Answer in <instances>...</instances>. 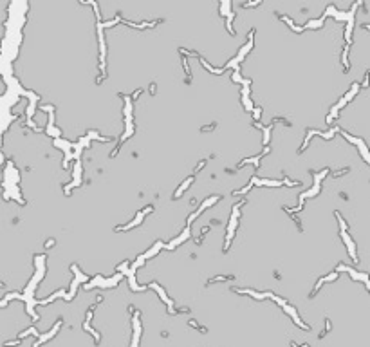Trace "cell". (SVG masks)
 Listing matches in <instances>:
<instances>
[{
    "label": "cell",
    "instance_id": "obj_29",
    "mask_svg": "<svg viewBox=\"0 0 370 347\" xmlns=\"http://www.w3.org/2000/svg\"><path fill=\"white\" fill-rule=\"evenodd\" d=\"M183 60V67H184V72L188 74V78H190V67H188V62H186V58H181Z\"/></svg>",
    "mask_w": 370,
    "mask_h": 347
},
{
    "label": "cell",
    "instance_id": "obj_17",
    "mask_svg": "<svg viewBox=\"0 0 370 347\" xmlns=\"http://www.w3.org/2000/svg\"><path fill=\"white\" fill-rule=\"evenodd\" d=\"M233 279H235L233 275H217V277L209 279V280H208V284H213V282H222V280H233Z\"/></svg>",
    "mask_w": 370,
    "mask_h": 347
},
{
    "label": "cell",
    "instance_id": "obj_26",
    "mask_svg": "<svg viewBox=\"0 0 370 347\" xmlns=\"http://www.w3.org/2000/svg\"><path fill=\"white\" fill-rule=\"evenodd\" d=\"M260 114H262V109H258V107H256V109H255V110H253V118H255V119H256V121H258V119H260V118H262V116H260Z\"/></svg>",
    "mask_w": 370,
    "mask_h": 347
},
{
    "label": "cell",
    "instance_id": "obj_21",
    "mask_svg": "<svg viewBox=\"0 0 370 347\" xmlns=\"http://www.w3.org/2000/svg\"><path fill=\"white\" fill-rule=\"evenodd\" d=\"M271 130H273V127H265V129H264V145H267V143H269Z\"/></svg>",
    "mask_w": 370,
    "mask_h": 347
},
{
    "label": "cell",
    "instance_id": "obj_22",
    "mask_svg": "<svg viewBox=\"0 0 370 347\" xmlns=\"http://www.w3.org/2000/svg\"><path fill=\"white\" fill-rule=\"evenodd\" d=\"M27 335H38V331L34 329V327H29V329H25L24 333H20V336H18V340H22L24 336H27Z\"/></svg>",
    "mask_w": 370,
    "mask_h": 347
},
{
    "label": "cell",
    "instance_id": "obj_37",
    "mask_svg": "<svg viewBox=\"0 0 370 347\" xmlns=\"http://www.w3.org/2000/svg\"><path fill=\"white\" fill-rule=\"evenodd\" d=\"M365 29H370V24H367V25H365Z\"/></svg>",
    "mask_w": 370,
    "mask_h": 347
},
{
    "label": "cell",
    "instance_id": "obj_13",
    "mask_svg": "<svg viewBox=\"0 0 370 347\" xmlns=\"http://www.w3.org/2000/svg\"><path fill=\"white\" fill-rule=\"evenodd\" d=\"M191 181H193V175H191V177H188V179H186L184 183H183V184H181V186L177 188V192L174 193V197H175V199H179V197H181V193H183V192H184L186 188H188V186L191 184Z\"/></svg>",
    "mask_w": 370,
    "mask_h": 347
},
{
    "label": "cell",
    "instance_id": "obj_27",
    "mask_svg": "<svg viewBox=\"0 0 370 347\" xmlns=\"http://www.w3.org/2000/svg\"><path fill=\"white\" fill-rule=\"evenodd\" d=\"M94 309H96V306H92V307H89V311H87V324L90 322V318H92V315H94Z\"/></svg>",
    "mask_w": 370,
    "mask_h": 347
},
{
    "label": "cell",
    "instance_id": "obj_19",
    "mask_svg": "<svg viewBox=\"0 0 370 347\" xmlns=\"http://www.w3.org/2000/svg\"><path fill=\"white\" fill-rule=\"evenodd\" d=\"M341 62H343V67H345V71H349V45H345V49H343V56H341Z\"/></svg>",
    "mask_w": 370,
    "mask_h": 347
},
{
    "label": "cell",
    "instance_id": "obj_25",
    "mask_svg": "<svg viewBox=\"0 0 370 347\" xmlns=\"http://www.w3.org/2000/svg\"><path fill=\"white\" fill-rule=\"evenodd\" d=\"M329 329H331V322H329V318L325 320V329H323V333H320V338H323L327 333H329Z\"/></svg>",
    "mask_w": 370,
    "mask_h": 347
},
{
    "label": "cell",
    "instance_id": "obj_18",
    "mask_svg": "<svg viewBox=\"0 0 370 347\" xmlns=\"http://www.w3.org/2000/svg\"><path fill=\"white\" fill-rule=\"evenodd\" d=\"M280 18H282V20H284V22H287V24H289V25H291V29H293V31H296V33H302V31H303V29H305V27H298V25H294V24H293V20H291V18H289V16H285V14H282V16H280Z\"/></svg>",
    "mask_w": 370,
    "mask_h": 347
},
{
    "label": "cell",
    "instance_id": "obj_6",
    "mask_svg": "<svg viewBox=\"0 0 370 347\" xmlns=\"http://www.w3.org/2000/svg\"><path fill=\"white\" fill-rule=\"evenodd\" d=\"M134 338H132V347H137L139 344V333H141V322H139V311H134Z\"/></svg>",
    "mask_w": 370,
    "mask_h": 347
},
{
    "label": "cell",
    "instance_id": "obj_32",
    "mask_svg": "<svg viewBox=\"0 0 370 347\" xmlns=\"http://www.w3.org/2000/svg\"><path fill=\"white\" fill-rule=\"evenodd\" d=\"M54 246V239H49L47 242H45V248H52Z\"/></svg>",
    "mask_w": 370,
    "mask_h": 347
},
{
    "label": "cell",
    "instance_id": "obj_35",
    "mask_svg": "<svg viewBox=\"0 0 370 347\" xmlns=\"http://www.w3.org/2000/svg\"><path fill=\"white\" fill-rule=\"evenodd\" d=\"M347 172H349V170H347V168H345V170H340V172H336V174H332V175H334V177H338V175H343V174H347Z\"/></svg>",
    "mask_w": 370,
    "mask_h": 347
},
{
    "label": "cell",
    "instance_id": "obj_23",
    "mask_svg": "<svg viewBox=\"0 0 370 347\" xmlns=\"http://www.w3.org/2000/svg\"><path fill=\"white\" fill-rule=\"evenodd\" d=\"M188 326H191V327H195V329H197V331H200V333H206V329H204L202 326H199V324H197V322H195L193 318H191V320H188Z\"/></svg>",
    "mask_w": 370,
    "mask_h": 347
},
{
    "label": "cell",
    "instance_id": "obj_28",
    "mask_svg": "<svg viewBox=\"0 0 370 347\" xmlns=\"http://www.w3.org/2000/svg\"><path fill=\"white\" fill-rule=\"evenodd\" d=\"M204 165H206V161H204V159H202V161H200V163H199V165H197V167H195V170H193V175H195V174L199 172V170H202V167H204Z\"/></svg>",
    "mask_w": 370,
    "mask_h": 347
},
{
    "label": "cell",
    "instance_id": "obj_11",
    "mask_svg": "<svg viewBox=\"0 0 370 347\" xmlns=\"http://www.w3.org/2000/svg\"><path fill=\"white\" fill-rule=\"evenodd\" d=\"M188 237H190V226L186 228V230H184V231H183V233H181V235H179V237H177V239H175V240H172V242H168V244H166V248H168V250H174V248H175L177 244H181V242H184V240H186V239H188Z\"/></svg>",
    "mask_w": 370,
    "mask_h": 347
},
{
    "label": "cell",
    "instance_id": "obj_16",
    "mask_svg": "<svg viewBox=\"0 0 370 347\" xmlns=\"http://www.w3.org/2000/svg\"><path fill=\"white\" fill-rule=\"evenodd\" d=\"M199 60H200V63H202V65H204V67H206V69H208L209 72H213V74H222V72L226 71L224 67H222V69H213V67H211V65H209V63H208L206 60H202V58H199Z\"/></svg>",
    "mask_w": 370,
    "mask_h": 347
},
{
    "label": "cell",
    "instance_id": "obj_7",
    "mask_svg": "<svg viewBox=\"0 0 370 347\" xmlns=\"http://www.w3.org/2000/svg\"><path fill=\"white\" fill-rule=\"evenodd\" d=\"M80 183H81V163L78 161V163H76V167H74V181L63 186V188H65V193L69 195V188H72V186H78Z\"/></svg>",
    "mask_w": 370,
    "mask_h": 347
},
{
    "label": "cell",
    "instance_id": "obj_4",
    "mask_svg": "<svg viewBox=\"0 0 370 347\" xmlns=\"http://www.w3.org/2000/svg\"><path fill=\"white\" fill-rule=\"evenodd\" d=\"M338 130H341V129H332L331 132H320V130H309V134H307V138H305V141H303V145H302V148H300V152H303L305 148H307V145H309V141H311V138L312 136H321V138H325V139H331Z\"/></svg>",
    "mask_w": 370,
    "mask_h": 347
},
{
    "label": "cell",
    "instance_id": "obj_3",
    "mask_svg": "<svg viewBox=\"0 0 370 347\" xmlns=\"http://www.w3.org/2000/svg\"><path fill=\"white\" fill-rule=\"evenodd\" d=\"M325 174H329V170L325 168L321 174H314V181H316V184L311 188V190H307V192H303L298 199H300V206H303V199H307V197H314L318 192H320V179H323L325 177Z\"/></svg>",
    "mask_w": 370,
    "mask_h": 347
},
{
    "label": "cell",
    "instance_id": "obj_5",
    "mask_svg": "<svg viewBox=\"0 0 370 347\" xmlns=\"http://www.w3.org/2000/svg\"><path fill=\"white\" fill-rule=\"evenodd\" d=\"M361 5V2H356L349 13V24H347V29H345V40H347V45L350 43V34H352V25H354V11Z\"/></svg>",
    "mask_w": 370,
    "mask_h": 347
},
{
    "label": "cell",
    "instance_id": "obj_10",
    "mask_svg": "<svg viewBox=\"0 0 370 347\" xmlns=\"http://www.w3.org/2000/svg\"><path fill=\"white\" fill-rule=\"evenodd\" d=\"M143 215H145V213H143V210H141V212H139V213L136 215V219H134L132 222H128V224H125V226H118V228H116V231H125V230H130V228L137 226V224H139V222L143 221Z\"/></svg>",
    "mask_w": 370,
    "mask_h": 347
},
{
    "label": "cell",
    "instance_id": "obj_8",
    "mask_svg": "<svg viewBox=\"0 0 370 347\" xmlns=\"http://www.w3.org/2000/svg\"><path fill=\"white\" fill-rule=\"evenodd\" d=\"M60 327H61V320H58V322L54 324V327H52V329H51V331H49L47 335H42V336L38 338V342H36V344H34L33 347H40L42 344H43V342H47L49 338H52V336H54V335L58 333V329H60Z\"/></svg>",
    "mask_w": 370,
    "mask_h": 347
},
{
    "label": "cell",
    "instance_id": "obj_31",
    "mask_svg": "<svg viewBox=\"0 0 370 347\" xmlns=\"http://www.w3.org/2000/svg\"><path fill=\"white\" fill-rule=\"evenodd\" d=\"M141 92H143V89H137V91H136V92H134V94H132V100H137V98H139V94H141Z\"/></svg>",
    "mask_w": 370,
    "mask_h": 347
},
{
    "label": "cell",
    "instance_id": "obj_20",
    "mask_svg": "<svg viewBox=\"0 0 370 347\" xmlns=\"http://www.w3.org/2000/svg\"><path fill=\"white\" fill-rule=\"evenodd\" d=\"M71 269H72V271L76 273V279H80L81 282H87V275H83V273H81V271L78 269V266H76V264H72V266H71Z\"/></svg>",
    "mask_w": 370,
    "mask_h": 347
},
{
    "label": "cell",
    "instance_id": "obj_12",
    "mask_svg": "<svg viewBox=\"0 0 370 347\" xmlns=\"http://www.w3.org/2000/svg\"><path fill=\"white\" fill-rule=\"evenodd\" d=\"M336 279H338V271H334V273H331V275H327V277L320 279V280L316 282V286H314V291L311 293V298H312V297L316 295V291H318V289L321 288V284H323V282H329V280H336Z\"/></svg>",
    "mask_w": 370,
    "mask_h": 347
},
{
    "label": "cell",
    "instance_id": "obj_14",
    "mask_svg": "<svg viewBox=\"0 0 370 347\" xmlns=\"http://www.w3.org/2000/svg\"><path fill=\"white\" fill-rule=\"evenodd\" d=\"M238 293H247V295H251L253 298H258V300H264V298H267V295L265 293H256V291H253V289H237Z\"/></svg>",
    "mask_w": 370,
    "mask_h": 347
},
{
    "label": "cell",
    "instance_id": "obj_9",
    "mask_svg": "<svg viewBox=\"0 0 370 347\" xmlns=\"http://www.w3.org/2000/svg\"><path fill=\"white\" fill-rule=\"evenodd\" d=\"M341 239L345 240V244H347V248H349V253H350V257L354 259V262H359V260H358V257H356V246H354L352 239L347 235V231H341Z\"/></svg>",
    "mask_w": 370,
    "mask_h": 347
},
{
    "label": "cell",
    "instance_id": "obj_34",
    "mask_svg": "<svg viewBox=\"0 0 370 347\" xmlns=\"http://www.w3.org/2000/svg\"><path fill=\"white\" fill-rule=\"evenodd\" d=\"M155 87H157L155 83H150V94H155Z\"/></svg>",
    "mask_w": 370,
    "mask_h": 347
},
{
    "label": "cell",
    "instance_id": "obj_24",
    "mask_svg": "<svg viewBox=\"0 0 370 347\" xmlns=\"http://www.w3.org/2000/svg\"><path fill=\"white\" fill-rule=\"evenodd\" d=\"M262 4V0H255V2H244L242 4V7L246 9V7H255V5H260Z\"/></svg>",
    "mask_w": 370,
    "mask_h": 347
},
{
    "label": "cell",
    "instance_id": "obj_1",
    "mask_svg": "<svg viewBox=\"0 0 370 347\" xmlns=\"http://www.w3.org/2000/svg\"><path fill=\"white\" fill-rule=\"evenodd\" d=\"M242 204H246V201H238V202L233 206V217H231V221H229V224H227V235H226V246H224V251L229 250V240L233 239V235H235V228H237V222H238V208H240Z\"/></svg>",
    "mask_w": 370,
    "mask_h": 347
},
{
    "label": "cell",
    "instance_id": "obj_36",
    "mask_svg": "<svg viewBox=\"0 0 370 347\" xmlns=\"http://www.w3.org/2000/svg\"><path fill=\"white\" fill-rule=\"evenodd\" d=\"M215 127H217V125L213 123V125H209V127H202V130H211V129H215Z\"/></svg>",
    "mask_w": 370,
    "mask_h": 347
},
{
    "label": "cell",
    "instance_id": "obj_33",
    "mask_svg": "<svg viewBox=\"0 0 370 347\" xmlns=\"http://www.w3.org/2000/svg\"><path fill=\"white\" fill-rule=\"evenodd\" d=\"M127 266H128V262H123L121 266H118V271H125V269H127Z\"/></svg>",
    "mask_w": 370,
    "mask_h": 347
},
{
    "label": "cell",
    "instance_id": "obj_15",
    "mask_svg": "<svg viewBox=\"0 0 370 347\" xmlns=\"http://www.w3.org/2000/svg\"><path fill=\"white\" fill-rule=\"evenodd\" d=\"M163 246H165L163 242H157V244H155L154 248H150V250H148V251H146V253L143 255V257H145V260H146V259H150V257H154V255H155V253H157V251H159V250H161Z\"/></svg>",
    "mask_w": 370,
    "mask_h": 347
},
{
    "label": "cell",
    "instance_id": "obj_2",
    "mask_svg": "<svg viewBox=\"0 0 370 347\" xmlns=\"http://www.w3.org/2000/svg\"><path fill=\"white\" fill-rule=\"evenodd\" d=\"M358 89H359V83H354V85H352V89H350V92H349V94H345V96H343V98L340 100V103H338V105H336V107L332 109V112H331V116L327 118V123H332V119L336 118V114H338V110H340V109H341V107H343V105H345L347 101H350V100H352V98L356 96V92H358Z\"/></svg>",
    "mask_w": 370,
    "mask_h": 347
},
{
    "label": "cell",
    "instance_id": "obj_30",
    "mask_svg": "<svg viewBox=\"0 0 370 347\" xmlns=\"http://www.w3.org/2000/svg\"><path fill=\"white\" fill-rule=\"evenodd\" d=\"M370 83V72H365V80H363V87H368Z\"/></svg>",
    "mask_w": 370,
    "mask_h": 347
}]
</instances>
